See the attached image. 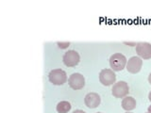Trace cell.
Here are the masks:
<instances>
[{"label":"cell","mask_w":151,"mask_h":113,"mask_svg":"<svg viewBox=\"0 0 151 113\" xmlns=\"http://www.w3.org/2000/svg\"><path fill=\"white\" fill-rule=\"evenodd\" d=\"M129 92V85L126 81L116 82L111 89V93L115 98H125Z\"/></svg>","instance_id":"3"},{"label":"cell","mask_w":151,"mask_h":113,"mask_svg":"<svg viewBox=\"0 0 151 113\" xmlns=\"http://www.w3.org/2000/svg\"><path fill=\"white\" fill-rule=\"evenodd\" d=\"M96 113H102V112H96Z\"/></svg>","instance_id":"18"},{"label":"cell","mask_w":151,"mask_h":113,"mask_svg":"<svg viewBox=\"0 0 151 113\" xmlns=\"http://www.w3.org/2000/svg\"><path fill=\"white\" fill-rule=\"evenodd\" d=\"M142 66H143V60L139 56H131L127 62V70L130 74L139 73Z\"/></svg>","instance_id":"8"},{"label":"cell","mask_w":151,"mask_h":113,"mask_svg":"<svg viewBox=\"0 0 151 113\" xmlns=\"http://www.w3.org/2000/svg\"><path fill=\"white\" fill-rule=\"evenodd\" d=\"M125 113H132V112H129V111H127V112H125Z\"/></svg>","instance_id":"17"},{"label":"cell","mask_w":151,"mask_h":113,"mask_svg":"<svg viewBox=\"0 0 151 113\" xmlns=\"http://www.w3.org/2000/svg\"><path fill=\"white\" fill-rule=\"evenodd\" d=\"M68 84L73 89H81L85 86V78L79 73H74L68 78Z\"/></svg>","instance_id":"6"},{"label":"cell","mask_w":151,"mask_h":113,"mask_svg":"<svg viewBox=\"0 0 151 113\" xmlns=\"http://www.w3.org/2000/svg\"><path fill=\"white\" fill-rule=\"evenodd\" d=\"M73 113H85L83 110H80V109H77V110H75Z\"/></svg>","instance_id":"13"},{"label":"cell","mask_w":151,"mask_h":113,"mask_svg":"<svg viewBox=\"0 0 151 113\" xmlns=\"http://www.w3.org/2000/svg\"><path fill=\"white\" fill-rule=\"evenodd\" d=\"M100 96L96 92H90L84 98V103L89 108H96L100 105Z\"/></svg>","instance_id":"9"},{"label":"cell","mask_w":151,"mask_h":113,"mask_svg":"<svg viewBox=\"0 0 151 113\" xmlns=\"http://www.w3.org/2000/svg\"><path fill=\"white\" fill-rule=\"evenodd\" d=\"M80 56L79 54L75 50H69L65 52L63 56V63L67 66V67H74V66L78 65L79 62Z\"/></svg>","instance_id":"5"},{"label":"cell","mask_w":151,"mask_h":113,"mask_svg":"<svg viewBox=\"0 0 151 113\" xmlns=\"http://www.w3.org/2000/svg\"><path fill=\"white\" fill-rule=\"evenodd\" d=\"M48 79L53 85L60 86V85H63L66 82L67 75H66V73L63 70L55 69V70H52L48 74Z\"/></svg>","instance_id":"2"},{"label":"cell","mask_w":151,"mask_h":113,"mask_svg":"<svg viewBox=\"0 0 151 113\" xmlns=\"http://www.w3.org/2000/svg\"><path fill=\"white\" fill-rule=\"evenodd\" d=\"M127 59L126 56L121 53H115L111 56L110 58V66L112 71L114 72H120L126 67Z\"/></svg>","instance_id":"1"},{"label":"cell","mask_w":151,"mask_h":113,"mask_svg":"<svg viewBox=\"0 0 151 113\" xmlns=\"http://www.w3.org/2000/svg\"><path fill=\"white\" fill-rule=\"evenodd\" d=\"M136 53L144 59H151V44L149 42H138L136 44Z\"/></svg>","instance_id":"7"},{"label":"cell","mask_w":151,"mask_h":113,"mask_svg":"<svg viewBox=\"0 0 151 113\" xmlns=\"http://www.w3.org/2000/svg\"><path fill=\"white\" fill-rule=\"evenodd\" d=\"M116 75L111 69H103L99 74V81L104 86H111L115 83Z\"/></svg>","instance_id":"4"},{"label":"cell","mask_w":151,"mask_h":113,"mask_svg":"<svg viewBox=\"0 0 151 113\" xmlns=\"http://www.w3.org/2000/svg\"><path fill=\"white\" fill-rule=\"evenodd\" d=\"M58 113H67L71 109V104L67 101H60L56 107Z\"/></svg>","instance_id":"11"},{"label":"cell","mask_w":151,"mask_h":113,"mask_svg":"<svg viewBox=\"0 0 151 113\" xmlns=\"http://www.w3.org/2000/svg\"><path fill=\"white\" fill-rule=\"evenodd\" d=\"M122 107L127 111L133 110L136 107V100L131 96H126L122 101Z\"/></svg>","instance_id":"10"},{"label":"cell","mask_w":151,"mask_h":113,"mask_svg":"<svg viewBox=\"0 0 151 113\" xmlns=\"http://www.w3.org/2000/svg\"><path fill=\"white\" fill-rule=\"evenodd\" d=\"M148 82L150 83V85H151V73L149 74V75H148Z\"/></svg>","instance_id":"14"},{"label":"cell","mask_w":151,"mask_h":113,"mask_svg":"<svg viewBox=\"0 0 151 113\" xmlns=\"http://www.w3.org/2000/svg\"><path fill=\"white\" fill-rule=\"evenodd\" d=\"M57 44H58L59 48L65 49V48H68V46L70 45V42L69 41H66V42H60V41H58V42H57Z\"/></svg>","instance_id":"12"},{"label":"cell","mask_w":151,"mask_h":113,"mask_svg":"<svg viewBox=\"0 0 151 113\" xmlns=\"http://www.w3.org/2000/svg\"><path fill=\"white\" fill-rule=\"evenodd\" d=\"M145 113H148V112H145Z\"/></svg>","instance_id":"19"},{"label":"cell","mask_w":151,"mask_h":113,"mask_svg":"<svg viewBox=\"0 0 151 113\" xmlns=\"http://www.w3.org/2000/svg\"><path fill=\"white\" fill-rule=\"evenodd\" d=\"M148 99H149V101L151 102V92H150L149 94H148Z\"/></svg>","instance_id":"16"},{"label":"cell","mask_w":151,"mask_h":113,"mask_svg":"<svg viewBox=\"0 0 151 113\" xmlns=\"http://www.w3.org/2000/svg\"><path fill=\"white\" fill-rule=\"evenodd\" d=\"M147 112H148V113H151V106L148 107V108H147Z\"/></svg>","instance_id":"15"}]
</instances>
